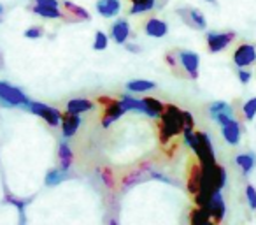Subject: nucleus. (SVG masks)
<instances>
[{"mask_svg":"<svg viewBox=\"0 0 256 225\" xmlns=\"http://www.w3.org/2000/svg\"><path fill=\"white\" fill-rule=\"evenodd\" d=\"M256 62V48L252 44H240L237 46V50L234 51V64L237 65L238 69L249 67Z\"/></svg>","mask_w":256,"mask_h":225,"instance_id":"nucleus-7","label":"nucleus"},{"mask_svg":"<svg viewBox=\"0 0 256 225\" xmlns=\"http://www.w3.org/2000/svg\"><path fill=\"white\" fill-rule=\"evenodd\" d=\"M237 78L240 79L242 85H248V83L251 81V72L244 71V69H238V71H237Z\"/></svg>","mask_w":256,"mask_h":225,"instance_id":"nucleus-34","label":"nucleus"},{"mask_svg":"<svg viewBox=\"0 0 256 225\" xmlns=\"http://www.w3.org/2000/svg\"><path fill=\"white\" fill-rule=\"evenodd\" d=\"M62 6H64L65 9H67L68 15H72L70 22H88L92 16H90V13L86 11V9L79 8V6L72 4V2H68V0H64L62 2Z\"/></svg>","mask_w":256,"mask_h":225,"instance_id":"nucleus-17","label":"nucleus"},{"mask_svg":"<svg viewBox=\"0 0 256 225\" xmlns=\"http://www.w3.org/2000/svg\"><path fill=\"white\" fill-rule=\"evenodd\" d=\"M32 13L44 20H60L64 18V13L60 11V8H44V6H32Z\"/></svg>","mask_w":256,"mask_h":225,"instance_id":"nucleus-20","label":"nucleus"},{"mask_svg":"<svg viewBox=\"0 0 256 225\" xmlns=\"http://www.w3.org/2000/svg\"><path fill=\"white\" fill-rule=\"evenodd\" d=\"M144 32L146 36L153 37V39H162V37L167 36L168 32V25L160 18H150L144 25Z\"/></svg>","mask_w":256,"mask_h":225,"instance_id":"nucleus-13","label":"nucleus"},{"mask_svg":"<svg viewBox=\"0 0 256 225\" xmlns=\"http://www.w3.org/2000/svg\"><path fill=\"white\" fill-rule=\"evenodd\" d=\"M165 60H167V64L170 65L172 69H178V64H179V57H176L174 53H167V57H165Z\"/></svg>","mask_w":256,"mask_h":225,"instance_id":"nucleus-36","label":"nucleus"},{"mask_svg":"<svg viewBox=\"0 0 256 225\" xmlns=\"http://www.w3.org/2000/svg\"><path fill=\"white\" fill-rule=\"evenodd\" d=\"M30 99L16 86L9 85L8 81H0V104L8 107H25Z\"/></svg>","mask_w":256,"mask_h":225,"instance_id":"nucleus-3","label":"nucleus"},{"mask_svg":"<svg viewBox=\"0 0 256 225\" xmlns=\"http://www.w3.org/2000/svg\"><path fill=\"white\" fill-rule=\"evenodd\" d=\"M68 171H64V169H53V171H50L48 172V176H46V185L48 186H54V185H58V183H62V181H65V179L68 178Z\"/></svg>","mask_w":256,"mask_h":225,"instance_id":"nucleus-26","label":"nucleus"},{"mask_svg":"<svg viewBox=\"0 0 256 225\" xmlns=\"http://www.w3.org/2000/svg\"><path fill=\"white\" fill-rule=\"evenodd\" d=\"M160 141L168 143L174 139L178 134H182L184 130V122H182V111L176 106H165L164 113L160 116Z\"/></svg>","mask_w":256,"mask_h":225,"instance_id":"nucleus-1","label":"nucleus"},{"mask_svg":"<svg viewBox=\"0 0 256 225\" xmlns=\"http://www.w3.org/2000/svg\"><path fill=\"white\" fill-rule=\"evenodd\" d=\"M25 109H28L30 113H34L36 116L42 118L44 122H46L48 125H51V127L60 125L62 116H64V113H60V111L54 109V107L48 106V104H42V102H34V100H30V102L26 104Z\"/></svg>","mask_w":256,"mask_h":225,"instance_id":"nucleus-4","label":"nucleus"},{"mask_svg":"<svg viewBox=\"0 0 256 225\" xmlns=\"http://www.w3.org/2000/svg\"><path fill=\"white\" fill-rule=\"evenodd\" d=\"M200 185H202V165H195V167H192V172H190L188 190L195 195L200 190Z\"/></svg>","mask_w":256,"mask_h":225,"instance_id":"nucleus-23","label":"nucleus"},{"mask_svg":"<svg viewBox=\"0 0 256 225\" xmlns=\"http://www.w3.org/2000/svg\"><path fill=\"white\" fill-rule=\"evenodd\" d=\"M123 115H124V109L121 107L120 100H114V102H110L109 106H106V109H104L102 127L104 129H109V127L112 125L114 122H118Z\"/></svg>","mask_w":256,"mask_h":225,"instance_id":"nucleus-11","label":"nucleus"},{"mask_svg":"<svg viewBox=\"0 0 256 225\" xmlns=\"http://www.w3.org/2000/svg\"><path fill=\"white\" fill-rule=\"evenodd\" d=\"M182 122H184V130H195V120H193L190 111H182Z\"/></svg>","mask_w":256,"mask_h":225,"instance_id":"nucleus-31","label":"nucleus"},{"mask_svg":"<svg viewBox=\"0 0 256 225\" xmlns=\"http://www.w3.org/2000/svg\"><path fill=\"white\" fill-rule=\"evenodd\" d=\"M179 64L184 69V72L188 74V78L196 79L198 78V67H200V57L193 51H179Z\"/></svg>","mask_w":256,"mask_h":225,"instance_id":"nucleus-9","label":"nucleus"},{"mask_svg":"<svg viewBox=\"0 0 256 225\" xmlns=\"http://www.w3.org/2000/svg\"><path fill=\"white\" fill-rule=\"evenodd\" d=\"M216 122L221 125V134H223L224 141L232 146H237L240 141V123L228 115H220L216 118Z\"/></svg>","mask_w":256,"mask_h":225,"instance_id":"nucleus-5","label":"nucleus"},{"mask_svg":"<svg viewBox=\"0 0 256 225\" xmlns=\"http://www.w3.org/2000/svg\"><path fill=\"white\" fill-rule=\"evenodd\" d=\"M144 100H146L148 107H150V111H151V118H160L165 109V104H162L160 100L154 99V97H146Z\"/></svg>","mask_w":256,"mask_h":225,"instance_id":"nucleus-27","label":"nucleus"},{"mask_svg":"<svg viewBox=\"0 0 256 225\" xmlns=\"http://www.w3.org/2000/svg\"><path fill=\"white\" fill-rule=\"evenodd\" d=\"M184 141L198 157L200 164H210L216 162L214 158V148L209 141V136L204 132H195V130H184Z\"/></svg>","mask_w":256,"mask_h":225,"instance_id":"nucleus-2","label":"nucleus"},{"mask_svg":"<svg viewBox=\"0 0 256 225\" xmlns=\"http://www.w3.org/2000/svg\"><path fill=\"white\" fill-rule=\"evenodd\" d=\"M206 2H209V4H216V0H206Z\"/></svg>","mask_w":256,"mask_h":225,"instance_id":"nucleus-39","label":"nucleus"},{"mask_svg":"<svg viewBox=\"0 0 256 225\" xmlns=\"http://www.w3.org/2000/svg\"><path fill=\"white\" fill-rule=\"evenodd\" d=\"M235 162H237V165L242 169L244 174H249L256 165V157L252 153H238L235 157Z\"/></svg>","mask_w":256,"mask_h":225,"instance_id":"nucleus-22","label":"nucleus"},{"mask_svg":"<svg viewBox=\"0 0 256 225\" xmlns=\"http://www.w3.org/2000/svg\"><path fill=\"white\" fill-rule=\"evenodd\" d=\"M178 15L184 20V23L188 27L195 30H206L207 29V20L206 16L202 15L200 9L195 8H186V9H178Z\"/></svg>","mask_w":256,"mask_h":225,"instance_id":"nucleus-8","label":"nucleus"},{"mask_svg":"<svg viewBox=\"0 0 256 225\" xmlns=\"http://www.w3.org/2000/svg\"><path fill=\"white\" fill-rule=\"evenodd\" d=\"M209 113L214 120L218 118L220 115H228V116H234V107L232 104L224 102V100H216L209 106Z\"/></svg>","mask_w":256,"mask_h":225,"instance_id":"nucleus-21","label":"nucleus"},{"mask_svg":"<svg viewBox=\"0 0 256 225\" xmlns=\"http://www.w3.org/2000/svg\"><path fill=\"white\" fill-rule=\"evenodd\" d=\"M2 15H4V6H2V2H0V23L4 22V16Z\"/></svg>","mask_w":256,"mask_h":225,"instance_id":"nucleus-38","label":"nucleus"},{"mask_svg":"<svg viewBox=\"0 0 256 225\" xmlns=\"http://www.w3.org/2000/svg\"><path fill=\"white\" fill-rule=\"evenodd\" d=\"M192 223H195V225H207V223H214L212 221V218H210V214H209V211L206 209V207H202V206H198L196 209H193V213H192Z\"/></svg>","mask_w":256,"mask_h":225,"instance_id":"nucleus-24","label":"nucleus"},{"mask_svg":"<svg viewBox=\"0 0 256 225\" xmlns=\"http://www.w3.org/2000/svg\"><path fill=\"white\" fill-rule=\"evenodd\" d=\"M58 162H60V167L64 169V171H68L72 162H74V153H72V150L68 148L67 141H62L60 146H58Z\"/></svg>","mask_w":256,"mask_h":225,"instance_id":"nucleus-16","label":"nucleus"},{"mask_svg":"<svg viewBox=\"0 0 256 225\" xmlns=\"http://www.w3.org/2000/svg\"><path fill=\"white\" fill-rule=\"evenodd\" d=\"M110 37L116 44H124L130 37V25L126 20H118L110 27Z\"/></svg>","mask_w":256,"mask_h":225,"instance_id":"nucleus-14","label":"nucleus"},{"mask_svg":"<svg viewBox=\"0 0 256 225\" xmlns=\"http://www.w3.org/2000/svg\"><path fill=\"white\" fill-rule=\"evenodd\" d=\"M156 6V0H132V8H130V15H142L148 13Z\"/></svg>","mask_w":256,"mask_h":225,"instance_id":"nucleus-25","label":"nucleus"},{"mask_svg":"<svg viewBox=\"0 0 256 225\" xmlns=\"http://www.w3.org/2000/svg\"><path fill=\"white\" fill-rule=\"evenodd\" d=\"M121 11L120 0H98L96 2V13L102 15L104 18H114Z\"/></svg>","mask_w":256,"mask_h":225,"instance_id":"nucleus-15","label":"nucleus"},{"mask_svg":"<svg viewBox=\"0 0 256 225\" xmlns=\"http://www.w3.org/2000/svg\"><path fill=\"white\" fill-rule=\"evenodd\" d=\"M109 46V37H107L106 32H96L95 34V41H93V50L95 51H104Z\"/></svg>","mask_w":256,"mask_h":225,"instance_id":"nucleus-28","label":"nucleus"},{"mask_svg":"<svg viewBox=\"0 0 256 225\" xmlns=\"http://www.w3.org/2000/svg\"><path fill=\"white\" fill-rule=\"evenodd\" d=\"M156 88V83L150 81V79H132L126 83V90L132 93H146Z\"/></svg>","mask_w":256,"mask_h":225,"instance_id":"nucleus-18","label":"nucleus"},{"mask_svg":"<svg viewBox=\"0 0 256 225\" xmlns=\"http://www.w3.org/2000/svg\"><path fill=\"white\" fill-rule=\"evenodd\" d=\"M246 199H248V204L252 211H256V188L252 185L246 186Z\"/></svg>","mask_w":256,"mask_h":225,"instance_id":"nucleus-30","label":"nucleus"},{"mask_svg":"<svg viewBox=\"0 0 256 225\" xmlns=\"http://www.w3.org/2000/svg\"><path fill=\"white\" fill-rule=\"evenodd\" d=\"M235 39V32H209L207 34V50L210 53H220L224 48H228L232 44V41Z\"/></svg>","mask_w":256,"mask_h":225,"instance_id":"nucleus-6","label":"nucleus"},{"mask_svg":"<svg viewBox=\"0 0 256 225\" xmlns=\"http://www.w3.org/2000/svg\"><path fill=\"white\" fill-rule=\"evenodd\" d=\"M242 113H244V118L248 120V122L254 120V116H256V97L249 99L248 102L244 104V107H242Z\"/></svg>","mask_w":256,"mask_h":225,"instance_id":"nucleus-29","label":"nucleus"},{"mask_svg":"<svg viewBox=\"0 0 256 225\" xmlns=\"http://www.w3.org/2000/svg\"><path fill=\"white\" fill-rule=\"evenodd\" d=\"M98 174H100V178H102V181L106 183L107 186H112L114 179L110 178V171H109V169H102V171H100Z\"/></svg>","mask_w":256,"mask_h":225,"instance_id":"nucleus-35","label":"nucleus"},{"mask_svg":"<svg viewBox=\"0 0 256 225\" xmlns=\"http://www.w3.org/2000/svg\"><path fill=\"white\" fill-rule=\"evenodd\" d=\"M95 107V104L90 99H72L67 102V111L68 113H74V115H81L86 111H92Z\"/></svg>","mask_w":256,"mask_h":225,"instance_id":"nucleus-19","label":"nucleus"},{"mask_svg":"<svg viewBox=\"0 0 256 225\" xmlns=\"http://www.w3.org/2000/svg\"><path fill=\"white\" fill-rule=\"evenodd\" d=\"M60 125H62V134H64V137L65 139H68V137L76 136L79 125H81V118H79V115H74V113L65 111L64 116H62Z\"/></svg>","mask_w":256,"mask_h":225,"instance_id":"nucleus-12","label":"nucleus"},{"mask_svg":"<svg viewBox=\"0 0 256 225\" xmlns=\"http://www.w3.org/2000/svg\"><path fill=\"white\" fill-rule=\"evenodd\" d=\"M34 4L44 8H60V0H34Z\"/></svg>","mask_w":256,"mask_h":225,"instance_id":"nucleus-33","label":"nucleus"},{"mask_svg":"<svg viewBox=\"0 0 256 225\" xmlns=\"http://www.w3.org/2000/svg\"><path fill=\"white\" fill-rule=\"evenodd\" d=\"M204 207L209 211V214H210V218H212L214 223H218V221L223 220L226 207H224V200H223V195H221V190H216V192L209 197V202H207Z\"/></svg>","mask_w":256,"mask_h":225,"instance_id":"nucleus-10","label":"nucleus"},{"mask_svg":"<svg viewBox=\"0 0 256 225\" xmlns=\"http://www.w3.org/2000/svg\"><path fill=\"white\" fill-rule=\"evenodd\" d=\"M126 50H128V51H132V53H139L140 48H139V46H136V44H130V43H128V44H126Z\"/></svg>","mask_w":256,"mask_h":225,"instance_id":"nucleus-37","label":"nucleus"},{"mask_svg":"<svg viewBox=\"0 0 256 225\" xmlns=\"http://www.w3.org/2000/svg\"><path fill=\"white\" fill-rule=\"evenodd\" d=\"M42 34H44L42 27H32V29L25 30L26 39H39V37H42Z\"/></svg>","mask_w":256,"mask_h":225,"instance_id":"nucleus-32","label":"nucleus"}]
</instances>
